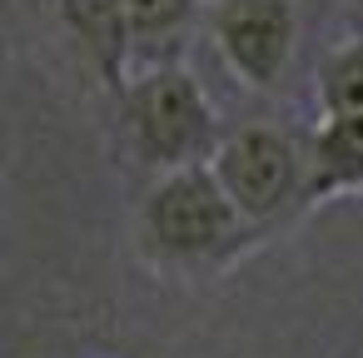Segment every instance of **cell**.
<instances>
[{
  "mask_svg": "<svg viewBox=\"0 0 363 358\" xmlns=\"http://www.w3.org/2000/svg\"><path fill=\"white\" fill-rule=\"evenodd\" d=\"M130 239L150 274L179 284L219 279L264 244V234L239 214L209 164L155 174L135 204Z\"/></svg>",
  "mask_w": 363,
  "mask_h": 358,
  "instance_id": "6da1fadb",
  "label": "cell"
},
{
  "mask_svg": "<svg viewBox=\"0 0 363 358\" xmlns=\"http://www.w3.org/2000/svg\"><path fill=\"white\" fill-rule=\"evenodd\" d=\"M115 105H120V140L130 160L150 169V179L209 164L224 140L209 90L199 85L194 70H184V60L135 70L115 90Z\"/></svg>",
  "mask_w": 363,
  "mask_h": 358,
  "instance_id": "7a4b0ae2",
  "label": "cell"
},
{
  "mask_svg": "<svg viewBox=\"0 0 363 358\" xmlns=\"http://www.w3.org/2000/svg\"><path fill=\"white\" fill-rule=\"evenodd\" d=\"M214 179L224 194L239 204V214L264 234H284L294 219L313 209V155H308V130L254 120L239 130H224L214 160Z\"/></svg>",
  "mask_w": 363,
  "mask_h": 358,
  "instance_id": "3957f363",
  "label": "cell"
},
{
  "mask_svg": "<svg viewBox=\"0 0 363 358\" xmlns=\"http://www.w3.org/2000/svg\"><path fill=\"white\" fill-rule=\"evenodd\" d=\"M204 35L219 65L254 95H274L298 55V0H209Z\"/></svg>",
  "mask_w": 363,
  "mask_h": 358,
  "instance_id": "277c9868",
  "label": "cell"
},
{
  "mask_svg": "<svg viewBox=\"0 0 363 358\" xmlns=\"http://www.w3.org/2000/svg\"><path fill=\"white\" fill-rule=\"evenodd\" d=\"M55 21H60L70 50L85 60V70L105 90H120L130 80L135 35H130L125 0H55Z\"/></svg>",
  "mask_w": 363,
  "mask_h": 358,
  "instance_id": "5b68a950",
  "label": "cell"
},
{
  "mask_svg": "<svg viewBox=\"0 0 363 358\" xmlns=\"http://www.w3.org/2000/svg\"><path fill=\"white\" fill-rule=\"evenodd\" d=\"M308 155H313V204L363 194V110L318 115L308 130Z\"/></svg>",
  "mask_w": 363,
  "mask_h": 358,
  "instance_id": "8992f818",
  "label": "cell"
},
{
  "mask_svg": "<svg viewBox=\"0 0 363 358\" xmlns=\"http://www.w3.org/2000/svg\"><path fill=\"white\" fill-rule=\"evenodd\" d=\"M125 11L135 35V70H145V65H179L209 0H125Z\"/></svg>",
  "mask_w": 363,
  "mask_h": 358,
  "instance_id": "52a82bcc",
  "label": "cell"
},
{
  "mask_svg": "<svg viewBox=\"0 0 363 358\" xmlns=\"http://www.w3.org/2000/svg\"><path fill=\"white\" fill-rule=\"evenodd\" d=\"M313 100H318V115H348V110H363V35L333 45V50L318 60Z\"/></svg>",
  "mask_w": 363,
  "mask_h": 358,
  "instance_id": "ba28073f",
  "label": "cell"
}]
</instances>
